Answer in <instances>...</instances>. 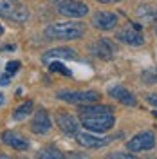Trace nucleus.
Here are the masks:
<instances>
[{
	"mask_svg": "<svg viewBox=\"0 0 157 159\" xmlns=\"http://www.w3.org/2000/svg\"><path fill=\"white\" fill-rule=\"evenodd\" d=\"M2 103H4V96H2V94H0V105H2Z\"/></svg>",
	"mask_w": 157,
	"mask_h": 159,
	"instance_id": "29",
	"label": "nucleus"
},
{
	"mask_svg": "<svg viewBox=\"0 0 157 159\" xmlns=\"http://www.w3.org/2000/svg\"><path fill=\"white\" fill-rule=\"evenodd\" d=\"M108 94H110L114 99H118L119 103L127 105V107H136V105H137V101H136V98H134V94H132L130 90H127L125 87H119V85L110 87V89H108Z\"/></svg>",
	"mask_w": 157,
	"mask_h": 159,
	"instance_id": "15",
	"label": "nucleus"
},
{
	"mask_svg": "<svg viewBox=\"0 0 157 159\" xmlns=\"http://www.w3.org/2000/svg\"><path fill=\"white\" fill-rule=\"evenodd\" d=\"M31 110H33V101H25V103H22L18 109L13 112V118L24 119V118H27V114H31Z\"/></svg>",
	"mask_w": 157,
	"mask_h": 159,
	"instance_id": "18",
	"label": "nucleus"
},
{
	"mask_svg": "<svg viewBox=\"0 0 157 159\" xmlns=\"http://www.w3.org/2000/svg\"><path fill=\"white\" fill-rule=\"evenodd\" d=\"M148 103L152 105V107H157V92H152V94H148Z\"/></svg>",
	"mask_w": 157,
	"mask_h": 159,
	"instance_id": "24",
	"label": "nucleus"
},
{
	"mask_svg": "<svg viewBox=\"0 0 157 159\" xmlns=\"http://www.w3.org/2000/svg\"><path fill=\"white\" fill-rule=\"evenodd\" d=\"M118 40L119 42H123V43H128V45H141V43L145 42L143 33L137 31L134 25H132V27H130V25L123 27V29L118 33Z\"/></svg>",
	"mask_w": 157,
	"mask_h": 159,
	"instance_id": "12",
	"label": "nucleus"
},
{
	"mask_svg": "<svg viewBox=\"0 0 157 159\" xmlns=\"http://www.w3.org/2000/svg\"><path fill=\"white\" fill-rule=\"evenodd\" d=\"M83 34H85V25L81 22L52 24L45 29V36L51 40H78Z\"/></svg>",
	"mask_w": 157,
	"mask_h": 159,
	"instance_id": "2",
	"label": "nucleus"
},
{
	"mask_svg": "<svg viewBox=\"0 0 157 159\" xmlns=\"http://www.w3.org/2000/svg\"><path fill=\"white\" fill-rule=\"evenodd\" d=\"M155 34H157V27H155Z\"/></svg>",
	"mask_w": 157,
	"mask_h": 159,
	"instance_id": "32",
	"label": "nucleus"
},
{
	"mask_svg": "<svg viewBox=\"0 0 157 159\" xmlns=\"http://www.w3.org/2000/svg\"><path fill=\"white\" fill-rule=\"evenodd\" d=\"M154 116H155V118H157V110H155V112H154Z\"/></svg>",
	"mask_w": 157,
	"mask_h": 159,
	"instance_id": "31",
	"label": "nucleus"
},
{
	"mask_svg": "<svg viewBox=\"0 0 157 159\" xmlns=\"http://www.w3.org/2000/svg\"><path fill=\"white\" fill-rule=\"evenodd\" d=\"M98 2H103V4H114V2H121V0H98Z\"/></svg>",
	"mask_w": 157,
	"mask_h": 159,
	"instance_id": "26",
	"label": "nucleus"
},
{
	"mask_svg": "<svg viewBox=\"0 0 157 159\" xmlns=\"http://www.w3.org/2000/svg\"><path fill=\"white\" fill-rule=\"evenodd\" d=\"M2 143L7 145V147H11V148H15V150H27L29 148V141L24 138L22 134L13 132V130L2 132Z\"/></svg>",
	"mask_w": 157,
	"mask_h": 159,
	"instance_id": "10",
	"label": "nucleus"
},
{
	"mask_svg": "<svg viewBox=\"0 0 157 159\" xmlns=\"http://www.w3.org/2000/svg\"><path fill=\"white\" fill-rule=\"evenodd\" d=\"M2 33H4V27H2V24H0V34H2Z\"/></svg>",
	"mask_w": 157,
	"mask_h": 159,
	"instance_id": "30",
	"label": "nucleus"
},
{
	"mask_svg": "<svg viewBox=\"0 0 157 159\" xmlns=\"http://www.w3.org/2000/svg\"><path fill=\"white\" fill-rule=\"evenodd\" d=\"M154 145H155V136L152 132H139L127 143V148L130 152H143L154 148Z\"/></svg>",
	"mask_w": 157,
	"mask_h": 159,
	"instance_id": "6",
	"label": "nucleus"
},
{
	"mask_svg": "<svg viewBox=\"0 0 157 159\" xmlns=\"http://www.w3.org/2000/svg\"><path fill=\"white\" fill-rule=\"evenodd\" d=\"M56 98L63 99L67 103H76V105H90L99 99V94L96 90H60Z\"/></svg>",
	"mask_w": 157,
	"mask_h": 159,
	"instance_id": "4",
	"label": "nucleus"
},
{
	"mask_svg": "<svg viewBox=\"0 0 157 159\" xmlns=\"http://www.w3.org/2000/svg\"><path fill=\"white\" fill-rule=\"evenodd\" d=\"M7 83H9V72L2 74V78H0V85H7Z\"/></svg>",
	"mask_w": 157,
	"mask_h": 159,
	"instance_id": "25",
	"label": "nucleus"
},
{
	"mask_svg": "<svg viewBox=\"0 0 157 159\" xmlns=\"http://www.w3.org/2000/svg\"><path fill=\"white\" fill-rule=\"evenodd\" d=\"M79 121L85 129L98 134L110 130L116 123L114 112L108 105H85L79 110Z\"/></svg>",
	"mask_w": 157,
	"mask_h": 159,
	"instance_id": "1",
	"label": "nucleus"
},
{
	"mask_svg": "<svg viewBox=\"0 0 157 159\" xmlns=\"http://www.w3.org/2000/svg\"><path fill=\"white\" fill-rule=\"evenodd\" d=\"M49 70L51 72H60V74H63V76H72V72H70V69H67L65 65H61L60 61H51L49 63Z\"/></svg>",
	"mask_w": 157,
	"mask_h": 159,
	"instance_id": "20",
	"label": "nucleus"
},
{
	"mask_svg": "<svg viewBox=\"0 0 157 159\" xmlns=\"http://www.w3.org/2000/svg\"><path fill=\"white\" fill-rule=\"evenodd\" d=\"M92 25L101 31H110L118 25V16L108 11H99L92 16Z\"/></svg>",
	"mask_w": 157,
	"mask_h": 159,
	"instance_id": "8",
	"label": "nucleus"
},
{
	"mask_svg": "<svg viewBox=\"0 0 157 159\" xmlns=\"http://www.w3.org/2000/svg\"><path fill=\"white\" fill-rule=\"evenodd\" d=\"M0 16L24 24L29 18V9L18 2H15V0H0Z\"/></svg>",
	"mask_w": 157,
	"mask_h": 159,
	"instance_id": "3",
	"label": "nucleus"
},
{
	"mask_svg": "<svg viewBox=\"0 0 157 159\" xmlns=\"http://www.w3.org/2000/svg\"><path fill=\"white\" fill-rule=\"evenodd\" d=\"M67 159H90L87 154H79V152H72L67 156Z\"/></svg>",
	"mask_w": 157,
	"mask_h": 159,
	"instance_id": "23",
	"label": "nucleus"
},
{
	"mask_svg": "<svg viewBox=\"0 0 157 159\" xmlns=\"http://www.w3.org/2000/svg\"><path fill=\"white\" fill-rule=\"evenodd\" d=\"M76 141H78V145L85 147V148H101V147L108 145L112 141V138H99L94 134L81 132V134H76Z\"/></svg>",
	"mask_w": 157,
	"mask_h": 159,
	"instance_id": "9",
	"label": "nucleus"
},
{
	"mask_svg": "<svg viewBox=\"0 0 157 159\" xmlns=\"http://www.w3.org/2000/svg\"><path fill=\"white\" fill-rule=\"evenodd\" d=\"M18 69H20V61H9L6 65V72H9V74H15Z\"/></svg>",
	"mask_w": 157,
	"mask_h": 159,
	"instance_id": "22",
	"label": "nucleus"
},
{
	"mask_svg": "<svg viewBox=\"0 0 157 159\" xmlns=\"http://www.w3.org/2000/svg\"><path fill=\"white\" fill-rule=\"evenodd\" d=\"M56 11L67 18H81L88 13V7L74 0H56Z\"/></svg>",
	"mask_w": 157,
	"mask_h": 159,
	"instance_id": "5",
	"label": "nucleus"
},
{
	"mask_svg": "<svg viewBox=\"0 0 157 159\" xmlns=\"http://www.w3.org/2000/svg\"><path fill=\"white\" fill-rule=\"evenodd\" d=\"M49 129H51V118L47 114V110L43 109L36 110L34 118L31 121V130L34 134H45V132H49Z\"/></svg>",
	"mask_w": 157,
	"mask_h": 159,
	"instance_id": "13",
	"label": "nucleus"
},
{
	"mask_svg": "<svg viewBox=\"0 0 157 159\" xmlns=\"http://www.w3.org/2000/svg\"><path fill=\"white\" fill-rule=\"evenodd\" d=\"M105 159H137V157H134V156H130V154H125V152H112V154H108Z\"/></svg>",
	"mask_w": 157,
	"mask_h": 159,
	"instance_id": "21",
	"label": "nucleus"
},
{
	"mask_svg": "<svg viewBox=\"0 0 157 159\" xmlns=\"http://www.w3.org/2000/svg\"><path fill=\"white\" fill-rule=\"evenodd\" d=\"M90 52L96 56V58H101V60H110L116 52V45L107 38H101V40H96L92 45H90Z\"/></svg>",
	"mask_w": 157,
	"mask_h": 159,
	"instance_id": "7",
	"label": "nucleus"
},
{
	"mask_svg": "<svg viewBox=\"0 0 157 159\" xmlns=\"http://www.w3.org/2000/svg\"><path fill=\"white\" fill-rule=\"evenodd\" d=\"M141 80H143L145 83H157V65L143 70V72H141Z\"/></svg>",
	"mask_w": 157,
	"mask_h": 159,
	"instance_id": "19",
	"label": "nucleus"
},
{
	"mask_svg": "<svg viewBox=\"0 0 157 159\" xmlns=\"http://www.w3.org/2000/svg\"><path fill=\"white\" fill-rule=\"evenodd\" d=\"M76 58V51L69 49V47H56V49H49L47 52H43L42 61L49 65L54 60H74Z\"/></svg>",
	"mask_w": 157,
	"mask_h": 159,
	"instance_id": "11",
	"label": "nucleus"
},
{
	"mask_svg": "<svg viewBox=\"0 0 157 159\" xmlns=\"http://www.w3.org/2000/svg\"><path fill=\"white\" fill-rule=\"evenodd\" d=\"M56 125L67 136H76L78 134V121L72 118L70 114H63V112L56 114Z\"/></svg>",
	"mask_w": 157,
	"mask_h": 159,
	"instance_id": "14",
	"label": "nucleus"
},
{
	"mask_svg": "<svg viewBox=\"0 0 157 159\" xmlns=\"http://www.w3.org/2000/svg\"><path fill=\"white\" fill-rule=\"evenodd\" d=\"M0 159H13V157H9V156H4V154H2V156H0Z\"/></svg>",
	"mask_w": 157,
	"mask_h": 159,
	"instance_id": "28",
	"label": "nucleus"
},
{
	"mask_svg": "<svg viewBox=\"0 0 157 159\" xmlns=\"http://www.w3.org/2000/svg\"><path fill=\"white\" fill-rule=\"evenodd\" d=\"M36 159H67L58 148H43L36 154Z\"/></svg>",
	"mask_w": 157,
	"mask_h": 159,
	"instance_id": "17",
	"label": "nucleus"
},
{
	"mask_svg": "<svg viewBox=\"0 0 157 159\" xmlns=\"http://www.w3.org/2000/svg\"><path fill=\"white\" fill-rule=\"evenodd\" d=\"M136 15L145 22H154V20H157V6H150V4L139 6Z\"/></svg>",
	"mask_w": 157,
	"mask_h": 159,
	"instance_id": "16",
	"label": "nucleus"
},
{
	"mask_svg": "<svg viewBox=\"0 0 157 159\" xmlns=\"http://www.w3.org/2000/svg\"><path fill=\"white\" fill-rule=\"evenodd\" d=\"M4 49H6V51H15V45H6Z\"/></svg>",
	"mask_w": 157,
	"mask_h": 159,
	"instance_id": "27",
	"label": "nucleus"
}]
</instances>
